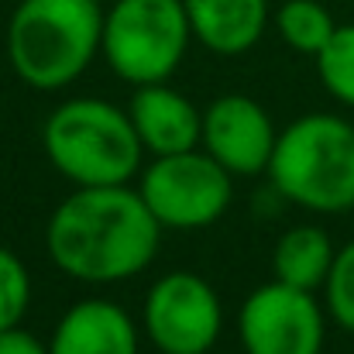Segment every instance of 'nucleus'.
Wrapping results in <instances>:
<instances>
[{
  "mask_svg": "<svg viewBox=\"0 0 354 354\" xmlns=\"http://www.w3.org/2000/svg\"><path fill=\"white\" fill-rule=\"evenodd\" d=\"M162 224L138 189L76 186L45 227L48 258L73 279L107 286L124 282L151 265L158 254Z\"/></svg>",
  "mask_w": 354,
  "mask_h": 354,
  "instance_id": "nucleus-1",
  "label": "nucleus"
},
{
  "mask_svg": "<svg viewBox=\"0 0 354 354\" xmlns=\"http://www.w3.org/2000/svg\"><path fill=\"white\" fill-rule=\"evenodd\" d=\"M100 38V0H21L7 24V59L21 83L48 93L86 73Z\"/></svg>",
  "mask_w": 354,
  "mask_h": 354,
  "instance_id": "nucleus-2",
  "label": "nucleus"
},
{
  "mask_svg": "<svg viewBox=\"0 0 354 354\" xmlns=\"http://www.w3.org/2000/svg\"><path fill=\"white\" fill-rule=\"evenodd\" d=\"M265 172L275 193L303 210H354V124L337 114L296 118L279 131Z\"/></svg>",
  "mask_w": 354,
  "mask_h": 354,
  "instance_id": "nucleus-3",
  "label": "nucleus"
},
{
  "mask_svg": "<svg viewBox=\"0 0 354 354\" xmlns=\"http://www.w3.org/2000/svg\"><path fill=\"white\" fill-rule=\"evenodd\" d=\"M48 162L76 186H124L141 169V138L127 111L83 97L55 107L41 127Z\"/></svg>",
  "mask_w": 354,
  "mask_h": 354,
  "instance_id": "nucleus-4",
  "label": "nucleus"
},
{
  "mask_svg": "<svg viewBox=\"0 0 354 354\" xmlns=\"http://www.w3.org/2000/svg\"><path fill=\"white\" fill-rule=\"evenodd\" d=\"M193 38L183 0H111L100 52L124 83H169Z\"/></svg>",
  "mask_w": 354,
  "mask_h": 354,
  "instance_id": "nucleus-5",
  "label": "nucleus"
},
{
  "mask_svg": "<svg viewBox=\"0 0 354 354\" xmlns=\"http://www.w3.org/2000/svg\"><path fill=\"white\" fill-rule=\"evenodd\" d=\"M141 200L169 231H196L217 224L234 196L231 172L207 151L155 155L141 172Z\"/></svg>",
  "mask_w": 354,
  "mask_h": 354,
  "instance_id": "nucleus-6",
  "label": "nucleus"
},
{
  "mask_svg": "<svg viewBox=\"0 0 354 354\" xmlns=\"http://www.w3.org/2000/svg\"><path fill=\"white\" fill-rule=\"evenodd\" d=\"M224 327V310L196 272L162 275L145 299V334L162 354H207Z\"/></svg>",
  "mask_w": 354,
  "mask_h": 354,
  "instance_id": "nucleus-7",
  "label": "nucleus"
},
{
  "mask_svg": "<svg viewBox=\"0 0 354 354\" xmlns=\"http://www.w3.org/2000/svg\"><path fill=\"white\" fill-rule=\"evenodd\" d=\"M327 320L313 292L272 279L254 289L237 313L244 354H320Z\"/></svg>",
  "mask_w": 354,
  "mask_h": 354,
  "instance_id": "nucleus-8",
  "label": "nucleus"
},
{
  "mask_svg": "<svg viewBox=\"0 0 354 354\" xmlns=\"http://www.w3.org/2000/svg\"><path fill=\"white\" fill-rule=\"evenodd\" d=\"M279 131L268 118V111L244 97L227 93L217 97L203 111V151L214 155L231 176H258L268 169L272 151H275Z\"/></svg>",
  "mask_w": 354,
  "mask_h": 354,
  "instance_id": "nucleus-9",
  "label": "nucleus"
},
{
  "mask_svg": "<svg viewBox=\"0 0 354 354\" xmlns=\"http://www.w3.org/2000/svg\"><path fill=\"white\" fill-rule=\"evenodd\" d=\"M127 118L141 138V148L151 155H176V151L200 148L203 114L196 111L189 97H183L169 83L138 86L131 97Z\"/></svg>",
  "mask_w": 354,
  "mask_h": 354,
  "instance_id": "nucleus-10",
  "label": "nucleus"
},
{
  "mask_svg": "<svg viewBox=\"0 0 354 354\" xmlns=\"http://www.w3.org/2000/svg\"><path fill=\"white\" fill-rule=\"evenodd\" d=\"M48 354H138V327L111 299H83L59 320Z\"/></svg>",
  "mask_w": 354,
  "mask_h": 354,
  "instance_id": "nucleus-11",
  "label": "nucleus"
},
{
  "mask_svg": "<svg viewBox=\"0 0 354 354\" xmlns=\"http://www.w3.org/2000/svg\"><path fill=\"white\" fill-rule=\"evenodd\" d=\"M193 38L214 55H244L268 24V0H183Z\"/></svg>",
  "mask_w": 354,
  "mask_h": 354,
  "instance_id": "nucleus-12",
  "label": "nucleus"
},
{
  "mask_svg": "<svg viewBox=\"0 0 354 354\" xmlns=\"http://www.w3.org/2000/svg\"><path fill=\"white\" fill-rule=\"evenodd\" d=\"M334 254H337L334 241L324 227L299 224V227H292L279 237V244L272 251V272L286 286L317 292V289H324V282L330 275Z\"/></svg>",
  "mask_w": 354,
  "mask_h": 354,
  "instance_id": "nucleus-13",
  "label": "nucleus"
},
{
  "mask_svg": "<svg viewBox=\"0 0 354 354\" xmlns=\"http://www.w3.org/2000/svg\"><path fill=\"white\" fill-rule=\"evenodd\" d=\"M279 35L282 41L299 52V55H320V48L330 41V35L337 31L334 14L320 3V0H286L275 14Z\"/></svg>",
  "mask_w": 354,
  "mask_h": 354,
  "instance_id": "nucleus-14",
  "label": "nucleus"
},
{
  "mask_svg": "<svg viewBox=\"0 0 354 354\" xmlns=\"http://www.w3.org/2000/svg\"><path fill=\"white\" fill-rule=\"evenodd\" d=\"M317 73L334 100L354 107V24H337V31L317 55Z\"/></svg>",
  "mask_w": 354,
  "mask_h": 354,
  "instance_id": "nucleus-15",
  "label": "nucleus"
},
{
  "mask_svg": "<svg viewBox=\"0 0 354 354\" xmlns=\"http://www.w3.org/2000/svg\"><path fill=\"white\" fill-rule=\"evenodd\" d=\"M28 306H31V275L14 251L0 248V330L21 327Z\"/></svg>",
  "mask_w": 354,
  "mask_h": 354,
  "instance_id": "nucleus-16",
  "label": "nucleus"
},
{
  "mask_svg": "<svg viewBox=\"0 0 354 354\" xmlns=\"http://www.w3.org/2000/svg\"><path fill=\"white\" fill-rule=\"evenodd\" d=\"M324 299H327V313L334 317V324L354 334V241L334 254L330 275L324 282Z\"/></svg>",
  "mask_w": 354,
  "mask_h": 354,
  "instance_id": "nucleus-17",
  "label": "nucleus"
},
{
  "mask_svg": "<svg viewBox=\"0 0 354 354\" xmlns=\"http://www.w3.org/2000/svg\"><path fill=\"white\" fill-rule=\"evenodd\" d=\"M0 354H48V344H41L35 334L21 327H10V330H0Z\"/></svg>",
  "mask_w": 354,
  "mask_h": 354,
  "instance_id": "nucleus-18",
  "label": "nucleus"
},
{
  "mask_svg": "<svg viewBox=\"0 0 354 354\" xmlns=\"http://www.w3.org/2000/svg\"><path fill=\"white\" fill-rule=\"evenodd\" d=\"M100 3H111V0H100Z\"/></svg>",
  "mask_w": 354,
  "mask_h": 354,
  "instance_id": "nucleus-19",
  "label": "nucleus"
}]
</instances>
